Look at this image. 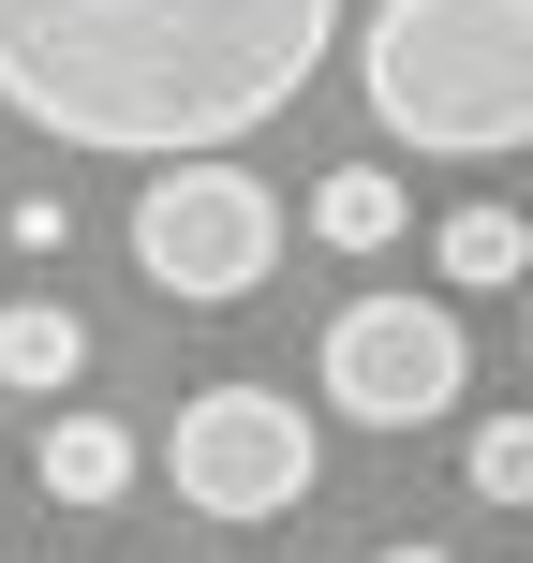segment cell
Returning a JSON list of instances; mask_svg holds the SVG:
<instances>
[{
	"mask_svg": "<svg viewBox=\"0 0 533 563\" xmlns=\"http://www.w3.org/2000/svg\"><path fill=\"white\" fill-rule=\"evenodd\" d=\"M341 0H0V104L59 148L208 164L311 89Z\"/></svg>",
	"mask_w": 533,
	"mask_h": 563,
	"instance_id": "cell-1",
	"label": "cell"
},
{
	"mask_svg": "<svg viewBox=\"0 0 533 563\" xmlns=\"http://www.w3.org/2000/svg\"><path fill=\"white\" fill-rule=\"evenodd\" d=\"M356 89L430 164H504L533 148V0H370Z\"/></svg>",
	"mask_w": 533,
	"mask_h": 563,
	"instance_id": "cell-2",
	"label": "cell"
},
{
	"mask_svg": "<svg viewBox=\"0 0 533 563\" xmlns=\"http://www.w3.org/2000/svg\"><path fill=\"white\" fill-rule=\"evenodd\" d=\"M134 267L164 282L178 311L253 297V282L281 267V194H267V178H237L223 148H208V164H164V178L134 194Z\"/></svg>",
	"mask_w": 533,
	"mask_h": 563,
	"instance_id": "cell-3",
	"label": "cell"
},
{
	"mask_svg": "<svg viewBox=\"0 0 533 563\" xmlns=\"http://www.w3.org/2000/svg\"><path fill=\"white\" fill-rule=\"evenodd\" d=\"M164 475L193 519H297L311 505V416L281 386H193L164 430Z\"/></svg>",
	"mask_w": 533,
	"mask_h": 563,
	"instance_id": "cell-4",
	"label": "cell"
},
{
	"mask_svg": "<svg viewBox=\"0 0 533 563\" xmlns=\"http://www.w3.org/2000/svg\"><path fill=\"white\" fill-rule=\"evenodd\" d=\"M459 386H475V341L445 297H356L326 327V416H356V430H430V416H459Z\"/></svg>",
	"mask_w": 533,
	"mask_h": 563,
	"instance_id": "cell-5",
	"label": "cell"
},
{
	"mask_svg": "<svg viewBox=\"0 0 533 563\" xmlns=\"http://www.w3.org/2000/svg\"><path fill=\"white\" fill-rule=\"evenodd\" d=\"M30 475L59 489V505H119V489L148 475V445L119 416H45V445H30Z\"/></svg>",
	"mask_w": 533,
	"mask_h": 563,
	"instance_id": "cell-6",
	"label": "cell"
},
{
	"mask_svg": "<svg viewBox=\"0 0 533 563\" xmlns=\"http://www.w3.org/2000/svg\"><path fill=\"white\" fill-rule=\"evenodd\" d=\"M75 371H89L75 297H0V386H15V400H59Z\"/></svg>",
	"mask_w": 533,
	"mask_h": 563,
	"instance_id": "cell-7",
	"label": "cell"
},
{
	"mask_svg": "<svg viewBox=\"0 0 533 563\" xmlns=\"http://www.w3.org/2000/svg\"><path fill=\"white\" fill-rule=\"evenodd\" d=\"M400 223H415V194H400L386 164H326L311 178V238H326V253H386Z\"/></svg>",
	"mask_w": 533,
	"mask_h": 563,
	"instance_id": "cell-8",
	"label": "cell"
},
{
	"mask_svg": "<svg viewBox=\"0 0 533 563\" xmlns=\"http://www.w3.org/2000/svg\"><path fill=\"white\" fill-rule=\"evenodd\" d=\"M430 253H445V282H459V297H504V282H533V223H519V208H459Z\"/></svg>",
	"mask_w": 533,
	"mask_h": 563,
	"instance_id": "cell-9",
	"label": "cell"
},
{
	"mask_svg": "<svg viewBox=\"0 0 533 563\" xmlns=\"http://www.w3.org/2000/svg\"><path fill=\"white\" fill-rule=\"evenodd\" d=\"M475 505H533V416H489L475 430Z\"/></svg>",
	"mask_w": 533,
	"mask_h": 563,
	"instance_id": "cell-10",
	"label": "cell"
},
{
	"mask_svg": "<svg viewBox=\"0 0 533 563\" xmlns=\"http://www.w3.org/2000/svg\"><path fill=\"white\" fill-rule=\"evenodd\" d=\"M0 238H15V253H59V238H75V208H59V194H15V208H0Z\"/></svg>",
	"mask_w": 533,
	"mask_h": 563,
	"instance_id": "cell-11",
	"label": "cell"
},
{
	"mask_svg": "<svg viewBox=\"0 0 533 563\" xmlns=\"http://www.w3.org/2000/svg\"><path fill=\"white\" fill-rule=\"evenodd\" d=\"M370 563H459V549H430V534H400V549H370Z\"/></svg>",
	"mask_w": 533,
	"mask_h": 563,
	"instance_id": "cell-12",
	"label": "cell"
},
{
	"mask_svg": "<svg viewBox=\"0 0 533 563\" xmlns=\"http://www.w3.org/2000/svg\"><path fill=\"white\" fill-rule=\"evenodd\" d=\"M519 341H533V297H519Z\"/></svg>",
	"mask_w": 533,
	"mask_h": 563,
	"instance_id": "cell-13",
	"label": "cell"
}]
</instances>
